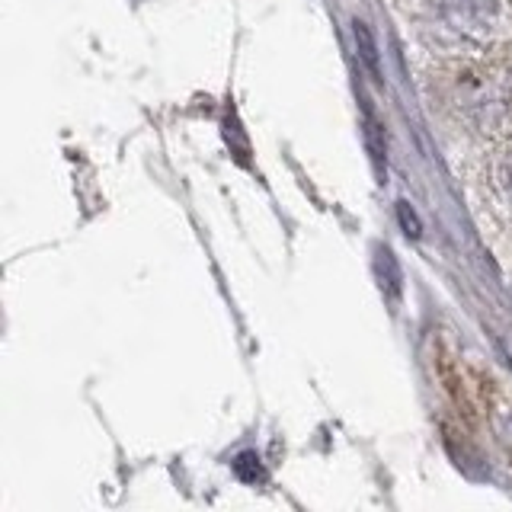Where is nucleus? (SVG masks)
Here are the masks:
<instances>
[{
	"label": "nucleus",
	"instance_id": "f03ea898",
	"mask_svg": "<svg viewBox=\"0 0 512 512\" xmlns=\"http://www.w3.org/2000/svg\"><path fill=\"white\" fill-rule=\"evenodd\" d=\"M375 269H378V279H381L384 292H388L391 298H400V266L394 260L391 247H378L375 250Z\"/></svg>",
	"mask_w": 512,
	"mask_h": 512
},
{
	"label": "nucleus",
	"instance_id": "20e7f679",
	"mask_svg": "<svg viewBox=\"0 0 512 512\" xmlns=\"http://www.w3.org/2000/svg\"><path fill=\"white\" fill-rule=\"evenodd\" d=\"M234 471H237L240 480H247V484H256V480H263V477H266L263 464H260V455H256V452L237 455V458H234Z\"/></svg>",
	"mask_w": 512,
	"mask_h": 512
},
{
	"label": "nucleus",
	"instance_id": "7ed1b4c3",
	"mask_svg": "<svg viewBox=\"0 0 512 512\" xmlns=\"http://www.w3.org/2000/svg\"><path fill=\"white\" fill-rule=\"evenodd\" d=\"M352 32H356V45H359V58L368 71H372L375 80H381V61H378V45H375V36L372 29H368L362 20L352 23Z\"/></svg>",
	"mask_w": 512,
	"mask_h": 512
},
{
	"label": "nucleus",
	"instance_id": "39448f33",
	"mask_svg": "<svg viewBox=\"0 0 512 512\" xmlns=\"http://www.w3.org/2000/svg\"><path fill=\"white\" fill-rule=\"evenodd\" d=\"M397 215H400V224H404V231L410 237H420L423 234V224H420V218H416V212L410 208V202H397Z\"/></svg>",
	"mask_w": 512,
	"mask_h": 512
},
{
	"label": "nucleus",
	"instance_id": "f257e3e1",
	"mask_svg": "<svg viewBox=\"0 0 512 512\" xmlns=\"http://www.w3.org/2000/svg\"><path fill=\"white\" fill-rule=\"evenodd\" d=\"M365 141H368V151H372V164L384 180V173H388V144H384V128L368 109H365Z\"/></svg>",
	"mask_w": 512,
	"mask_h": 512
}]
</instances>
